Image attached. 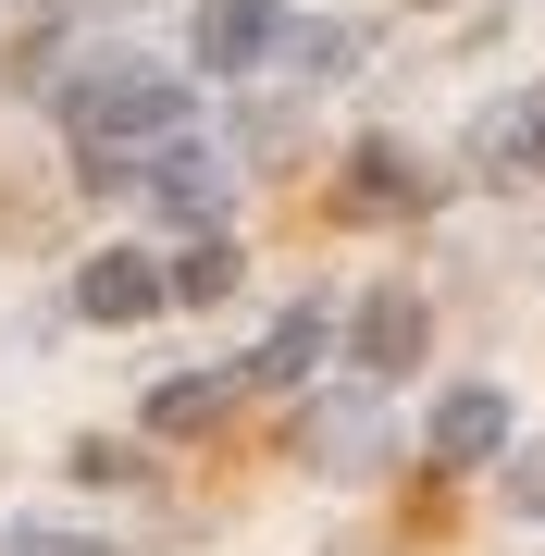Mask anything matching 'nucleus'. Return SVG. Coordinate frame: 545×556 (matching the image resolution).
I'll return each mask as SVG.
<instances>
[{
	"instance_id": "nucleus-1",
	"label": "nucleus",
	"mask_w": 545,
	"mask_h": 556,
	"mask_svg": "<svg viewBox=\"0 0 545 556\" xmlns=\"http://www.w3.org/2000/svg\"><path fill=\"white\" fill-rule=\"evenodd\" d=\"M186 124V87H162V75H137V62H112L100 87H75V149H87V186H124V137H174Z\"/></svg>"
},
{
	"instance_id": "nucleus-2",
	"label": "nucleus",
	"mask_w": 545,
	"mask_h": 556,
	"mask_svg": "<svg viewBox=\"0 0 545 556\" xmlns=\"http://www.w3.org/2000/svg\"><path fill=\"white\" fill-rule=\"evenodd\" d=\"M162 298H174V273H149L137 248H100V260H87V285H75V309H87V321H149Z\"/></svg>"
},
{
	"instance_id": "nucleus-3",
	"label": "nucleus",
	"mask_w": 545,
	"mask_h": 556,
	"mask_svg": "<svg viewBox=\"0 0 545 556\" xmlns=\"http://www.w3.org/2000/svg\"><path fill=\"white\" fill-rule=\"evenodd\" d=\"M273 25H285V0H199V62L211 75H248L273 50Z\"/></svg>"
},
{
	"instance_id": "nucleus-4",
	"label": "nucleus",
	"mask_w": 545,
	"mask_h": 556,
	"mask_svg": "<svg viewBox=\"0 0 545 556\" xmlns=\"http://www.w3.org/2000/svg\"><path fill=\"white\" fill-rule=\"evenodd\" d=\"M422 199H434V174H422L409 149H384V137H372L360 161H347V199H335V211H360V223H372V211H422Z\"/></svg>"
},
{
	"instance_id": "nucleus-5",
	"label": "nucleus",
	"mask_w": 545,
	"mask_h": 556,
	"mask_svg": "<svg viewBox=\"0 0 545 556\" xmlns=\"http://www.w3.org/2000/svg\"><path fill=\"white\" fill-rule=\"evenodd\" d=\"M496 445H508V396H484V383H471V396L434 408V470H484Z\"/></svg>"
},
{
	"instance_id": "nucleus-6",
	"label": "nucleus",
	"mask_w": 545,
	"mask_h": 556,
	"mask_svg": "<svg viewBox=\"0 0 545 556\" xmlns=\"http://www.w3.org/2000/svg\"><path fill=\"white\" fill-rule=\"evenodd\" d=\"M422 298H409V285H384V298L360 309V371H409V358H422Z\"/></svg>"
},
{
	"instance_id": "nucleus-7",
	"label": "nucleus",
	"mask_w": 545,
	"mask_h": 556,
	"mask_svg": "<svg viewBox=\"0 0 545 556\" xmlns=\"http://www.w3.org/2000/svg\"><path fill=\"white\" fill-rule=\"evenodd\" d=\"M149 420H162V433H199V420H223V371H199V383H162V396H149Z\"/></svg>"
},
{
	"instance_id": "nucleus-8",
	"label": "nucleus",
	"mask_w": 545,
	"mask_h": 556,
	"mask_svg": "<svg viewBox=\"0 0 545 556\" xmlns=\"http://www.w3.org/2000/svg\"><path fill=\"white\" fill-rule=\"evenodd\" d=\"M223 285H236V248H223V236L174 260V298H199V309H211V298H223Z\"/></svg>"
},
{
	"instance_id": "nucleus-9",
	"label": "nucleus",
	"mask_w": 545,
	"mask_h": 556,
	"mask_svg": "<svg viewBox=\"0 0 545 556\" xmlns=\"http://www.w3.org/2000/svg\"><path fill=\"white\" fill-rule=\"evenodd\" d=\"M310 346H323V321L298 309V321H285V334L261 346V383H298V371H310Z\"/></svg>"
},
{
	"instance_id": "nucleus-10",
	"label": "nucleus",
	"mask_w": 545,
	"mask_h": 556,
	"mask_svg": "<svg viewBox=\"0 0 545 556\" xmlns=\"http://www.w3.org/2000/svg\"><path fill=\"white\" fill-rule=\"evenodd\" d=\"M25 556H112V544H75V532H25Z\"/></svg>"
},
{
	"instance_id": "nucleus-11",
	"label": "nucleus",
	"mask_w": 545,
	"mask_h": 556,
	"mask_svg": "<svg viewBox=\"0 0 545 556\" xmlns=\"http://www.w3.org/2000/svg\"><path fill=\"white\" fill-rule=\"evenodd\" d=\"M521 507H545V457H533V470H521Z\"/></svg>"
}]
</instances>
